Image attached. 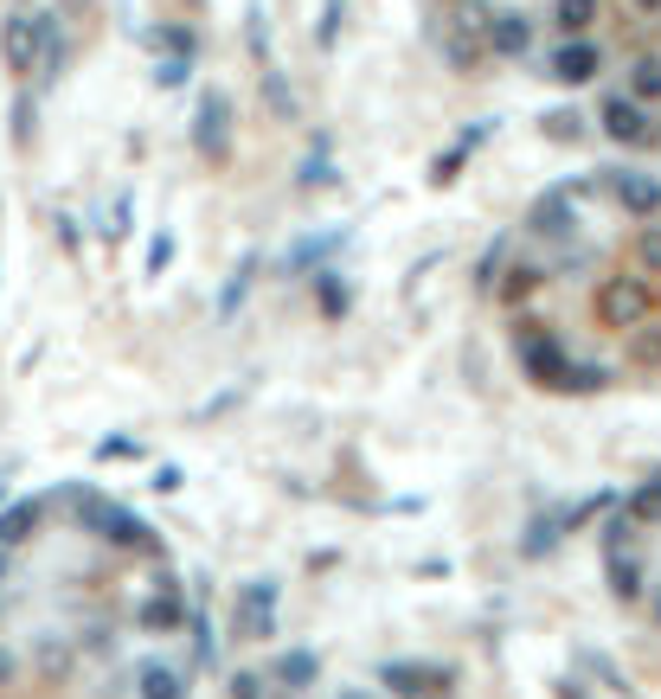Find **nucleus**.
<instances>
[{"mask_svg":"<svg viewBox=\"0 0 661 699\" xmlns=\"http://www.w3.org/2000/svg\"><path fill=\"white\" fill-rule=\"evenodd\" d=\"M610 193H616V206L630 218H656L661 212V180L636 174V167H610Z\"/></svg>","mask_w":661,"mask_h":699,"instance_id":"nucleus-7","label":"nucleus"},{"mask_svg":"<svg viewBox=\"0 0 661 699\" xmlns=\"http://www.w3.org/2000/svg\"><path fill=\"white\" fill-rule=\"evenodd\" d=\"M533 231H539V238H565V231H572V193H565V187L546 193V200L533 206Z\"/></svg>","mask_w":661,"mask_h":699,"instance_id":"nucleus-14","label":"nucleus"},{"mask_svg":"<svg viewBox=\"0 0 661 699\" xmlns=\"http://www.w3.org/2000/svg\"><path fill=\"white\" fill-rule=\"evenodd\" d=\"M603 559H610V590L616 597H643V577H649L643 559H630V552H603Z\"/></svg>","mask_w":661,"mask_h":699,"instance_id":"nucleus-16","label":"nucleus"},{"mask_svg":"<svg viewBox=\"0 0 661 699\" xmlns=\"http://www.w3.org/2000/svg\"><path fill=\"white\" fill-rule=\"evenodd\" d=\"M636 7H649V13H661V0H636Z\"/></svg>","mask_w":661,"mask_h":699,"instance_id":"nucleus-36","label":"nucleus"},{"mask_svg":"<svg viewBox=\"0 0 661 699\" xmlns=\"http://www.w3.org/2000/svg\"><path fill=\"white\" fill-rule=\"evenodd\" d=\"M77 520H84L90 533H103L110 546H136V552H148V546H154L148 520H136L129 507H116V500H103V494H77Z\"/></svg>","mask_w":661,"mask_h":699,"instance_id":"nucleus-2","label":"nucleus"},{"mask_svg":"<svg viewBox=\"0 0 661 699\" xmlns=\"http://www.w3.org/2000/svg\"><path fill=\"white\" fill-rule=\"evenodd\" d=\"M231 623H238L244 641H270V635H277V577H251V584L238 590Z\"/></svg>","mask_w":661,"mask_h":699,"instance_id":"nucleus-4","label":"nucleus"},{"mask_svg":"<svg viewBox=\"0 0 661 699\" xmlns=\"http://www.w3.org/2000/svg\"><path fill=\"white\" fill-rule=\"evenodd\" d=\"M315 295H321V315H347L354 308V289L341 282V270H315Z\"/></svg>","mask_w":661,"mask_h":699,"instance_id":"nucleus-17","label":"nucleus"},{"mask_svg":"<svg viewBox=\"0 0 661 699\" xmlns=\"http://www.w3.org/2000/svg\"><path fill=\"white\" fill-rule=\"evenodd\" d=\"M533 282H539V270H514V282H508V295H526Z\"/></svg>","mask_w":661,"mask_h":699,"instance_id":"nucleus-34","label":"nucleus"},{"mask_svg":"<svg viewBox=\"0 0 661 699\" xmlns=\"http://www.w3.org/2000/svg\"><path fill=\"white\" fill-rule=\"evenodd\" d=\"M341 699H360V694H341Z\"/></svg>","mask_w":661,"mask_h":699,"instance_id":"nucleus-38","label":"nucleus"},{"mask_svg":"<svg viewBox=\"0 0 661 699\" xmlns=\"http://www.w3.org/2000/svg\"><path fill=\"white\" fill-rule=\"evenodd\" d=\"M590 20H597V0H559V26L565 33H585Z\"/></svg>","mask_w":661,"mask_h":699,"instance_id":"nucleus-24","label":"nucleus"},{"mask_svg":"<svg viewBox=\"0 0 661 699\" xmlns=\"http://www.w3.org/2000/svg\"><path fill=\"white\" fill-rule=\"evenodd\" d=\"M630 520H661V475H649L643 488L630 494Z\"/></svg>","mask_w":661,"mask_h":699,"instance_id":"nucleus-22","label":"nucleus"},{"mask_svg":"<svg viewBox=\"0 0 661 699\" xmlns=\"http://www.w3.org/2000/svg\"><path fill=\"white\" fill-rule=\"evenodd\" d=\"M39 520H46V507L39 500H13L7 513H0V546L13 552V546H26L33 533H39Z\"/></svg>","mask_w":661,"mask_h":699,"instance_id":"nucleus-12","label":"nucleus"},{"mask_svg":"<svg viewBox=\"0 0 661 699\" xmlns=\"http://www.w3.org/2000/svg\"><path fill=\"white\" fill-rule=\"evenodd\" d=\"M443 52H449V65H456V71H469L475 59H482V46H475L462 26H449V33H443Z\"/></svg>","mask_w":661,"mask_h":699,"instance_id":"nucleus-21","label":"nucleus"},{"mask_svg":"<svg viewBox=\"0 0 661 699\" xmlns=\"http://www.w3.org/2000/svg\"><path fill=\"white\" fill-rule=\"evenodd\" d=\"M187 65H193V59H187V52H180V59H167V65L154 71V84H161V90H174V84H180V77H187Z\"/></svg>","mask_w":661,"mask_h":699,"instance_id":"nucleus-30","label":"nucleus"},{"mask_svg":"<svg viewBox=\"0 0 661 699\" xmlns=\"http://www.w3.org/2000/svg\"><path fill=\"white\" fill-rule=\"evenodd\" d=\"M46 33H52V13H7V20H0V59H7L13 77H33V71H39Z\"/></svg>","mask_w":661,"mask_h":699,"instance_id":"nucleus-1","label":"nucleus"},{"mask_svg":"<svg viewBox=\"0 0 661 699\" xmlns=\"http://www.w3.org/2000/svg\"><path fill=\"white\" fill-rule=\"evenodd\" d=\"M231 699H264V681H257V674H238V681H231Z\"/></svg>","mask_w":661,"mask_h":699,"instance_id":"nucleus-32","label":"nucleus"},{"mask_svg":"<svg viewBox=\"0 0 661 699\" xmlns=\"http://www.w3.org/2000/svg\"><path fill=\"white\" fill-rule=\"evenodd\" d=\"M520 359H526V372H533L539 385H552V379L565 372V347H559L552 334H520Z\"/></svg>","mask_w":661,"mask_h":699,"instance_id":"nucleus-10","label":"nucleus"},{"mask_svg":"<svg viewBox=\"0 0 661 699\" xmlns=\"http://www.w3.org/2000/svg\"><path fill=\"white\" fill-rule=\"evenodd\" d=\"M328 244H341V231H328V238H315V244H302V251H295V257H290V270H308V264H315V257H321Z\"/></svg>","mask_w":661,"mask_h":699,"instance_id":"nucleus-27","label":"nucleus"},{"mask_svg":"<svg viewBox=\"0 0 661 699\" xmlns=\"http://www.w3.org/2000/svg\"><path fill=\"white\" fill-rule=\"evenodd\" d=\"M0 577H7V546H0Z\"/></svg>","mask_w":661,"mask_h":699,"instance_id":"nucleus-37","label":"nucleus"},{"mask_svg":"<svg viewBox=\"0 0 661 699\" xmlns=\"http://www.w3.org/2000/svg\"><path fill=\"white\" fill-rule=\"evenodd\" d=\"M482 46H488L495 59H520V52L533 46V20H526V13H488Z\"/></svg>","mask_w":661,"mask_h":699,"instance_id":"nucleus-9","label":"nucleus"},{"mask_svg":"<svg viewBox=\"0 0 661 699\" xmlns=\"http://www.w3.org/2000/svg\"><path fill=\"white\" fill-rule=\"evenodd\" d=\"M559 539H565V513H546V520H533V526H526V559L552 552Z\"/></svg>","mask_w":661,"mask_h":699,"instance_id":"nucleus-18","label":"nucleus"},{"mask_svg":"<svg viewBox=\"0 0 661 699\" xmlns=\"http://www.w3.org/2000/svg\"><path fill=\"white\" fill-rule=\"evenodd\" d=\"M603 136L623 141V148H649L656 141V123H649V110L636 97H610L603 103Z\"/></svg>","mask_w":661,"mask_h":699,"instance_id":"nucleus-6","label":"nucleus"},{"mask_svg":"<svg viewBox=\"0 0 661 699\" xmlns=\"http://www.w3.org/2000/svg\"><path fill=\"white\" fill-rule=\"evenodd\" d=\"M546 71H552L559 84H590V77H597V46H585V39H579V46H559Z\"/></svg>","mask_w":661,"mask_h":699,"instance_id":"nucleus-13","label":"nucleus"},{"mask_svg":"<svg viewBox=\"0 0 661 699\" xmlns=\"http://www.w3.org/2000/svg\"><path fill=\"white\" fill-rule=\"evenodd\" d=\"M656 617H661V597H656Z\"/></svg>","mask_w":661,"mask_h":699,"instance_id":"nucleus-39","label":"nucleus"},{"mask_svg":"<svg viewBox=\"0 0 661 699\" xmlns=\"http://www.w3.org/2000/svg\"><path fill=\"white\" fill-rule=\"evenodd\" d=\"M630 533H636V520L623 513V520H610L603 526V552H630Z\"/></svg>","mask_w":661,"mask_h":699,"instance_id":"nucleus-26","label":"nucleus"},{"mask_svg":"<svg viewBox=\"0 0 661 699\" xmlns=\"http://www.w3.org/2000/svg\"><path fill=\"white\" fill-rule=\"evenodd\" d=\"M379 681L405 699H424V694H437V687H449V674H443V668H424V661H385Z\"/></svg>","mask_w":661,"mask_h":699,"instance_id":"nucleus-8","label":"nucleus"},{"mask_svg":"<svg viewBox=\"0 0 661 699\" xmlns=\"http://www.w3.org/2000/svg\"><path fill=\"white\" fill-rule=\"evenodd\" d=\"M603 379H610V372H603V366H572V359H565V372H559V379H552V385H559V392H597V385H603Z\"/></svg>","mask_w":661,"mask_h":699,"instance_id":"nucleus-20","label":"nucleus"},{"mask_svg":"<svg viewBox=\"0 0 661 699\" xmlns=\"http://www.w3.org/2000/svg\"><path fill=\"white\" fill-rule=\"evenodd\" d=\"M7 674H13V661H7V654H0V681H7Z\"/></svg>","mask_w":661,"mask_h":699,"instance_id":"nucleus-35","label":"nucleus"},{"mask_svg":"<svg viewBox=\"0 0 661 699\" xmlns=\"http://www.w3.org/2000/svg\"><path fill=\"white\" fill-rule=\"evenodd\" d=\"M636 359H643V366H656V359H661V334H636Z\"/></svg>","mask_w":661,"mask_h":699,"instance_id":"nucleus-33","label":"nucleus"},{"mask_svg":"<svg viewBox=\"0 0 661 699\" xmlns=\"http://www.w3.org/2000/svg\"><path fill=\"white\" fill-rule=\"evenodd\" d=\"M597 321L603 328H643L649 321V277H610L597 289Z\"/></svg>","mask_w":661,"mask_h":699,"instance_id":"nucleus-3","label":"nucleus"},{"mask_svg":"<svg viewBox=\"0 0 661 699\" xmlns=\"http://www.w3.org/2000/svg\"><path fill=\"white\" fill-rule=\"evenodd\" d=\"M277 674H283V687H308V681H315V654H308V648H295V654H283V668H277Z\"/></svg>","mask_w":661,"mask_h":699,"instance_id":"nucleus-23","label":"nucleus"},{"mask_svg":"<svg viewBox=\"0 0 661 699\" xmlns=\"http://www.w3.org/2000/svg\"><path fill=\"white\" fill-rule=\"evenodd\" d=\"M251 270H257V257H244V264H238V277L225 282V295H219V315H231V308L244 302V289H251Z\"/></svg>","mask_w":661,"mask_h":699,"instance_id":"nucleus-25","label":"nucleus"},{"mask_svg":"<svg viewBox=\"0 0 661 699\" xmlns=\"http://www.w3.org/2000/svg\"><path fill=\"white\" fill-rule=\"evenodd\" d=\"M136 630H148V635L187 630V603H180V597H174V590H161V597H148L142 610H136Z\"/></svg>","mask_w":661,"mask_h":699,"instance_id":"nucleus-11","label":"nucleus"},{"mask_svg":"<svg viewBox=\"0 0 661 699\" xmlns=\"http://www.w3.org/2000/svg\"><path fill=\"white\" fill-rule=\"evenodd\" d=\"M643 264H649V277H661V225L643 231Z\"/></svg>","mask_w":661,"mask_h":699,"instance_id":"nucleus-29","label":"nucleus"},{"mask_svg":"<svg viewBox=\"0 0 661 699\" xmlns=\"http://www.w3.org/2000/svg\"><path fill=\"white\" fill-rule=\"evenodd\" d=\"M167 257H174V238L161 231V238L148 244V277H161V270H167Z\"/></svg>","mask_w":661,"mask_h":699,"instance_id":"nucleus-28","label":"nucleus"},{"mask_svg":"<svg viewBox=\"0 0 661 699\" xmlns=\"http://www.w3.org/2000/svg\"><path fill=\"white\" fill-rule=\"evenodd\" d=\"M136 694L142 699H187V681H180L167 661H148L142 674H136Z\"/></svg>","mask_w":661,"mask_h":699,"instance_id":"nucleus-15","label":"nucleus"},{"mask_svg":"<svg viewBox=\"0 0 661 699\" xmlns=\"http://www.w3.org/2000/svg\"><path fill=\"white\" fill-rule=\"evenodd\" d=\"M193 154H200V161H225V154H231V97H225V90H206V97H200Z\"/></svg>","mask_w":661,"mask_h":699,"instance_id":"nucleus-5","label":"nucleus"},{"mask_svg":"<svg viewBox=\"0 0 661 699\" xmlns=\"http://www.w3.org/2000/svg\"><path fill=\"white\" fill-rule=\"evenodd\" d=\"M630 90H636V103H656V97H661V59H636Z\"/></svg>","mask_w":661,"mask_h":699,"instance_id":"nucleus-19","label":"nucleus"},{"mask_svg":"<svg viewBox=\"0 0 661 699\" xmlns=\"http://www.w3.org/2000/svg\"><path fill=\"white\" fill-rule=\"evenodd\" d=\"M546 136H552V141H572V136H579V116H565V110H559V116H546Z\"/></svg>","mask_w":661,"mask_h":699,"instance_id":"nucleus-31","label":"nucleus"}]
</instances>
